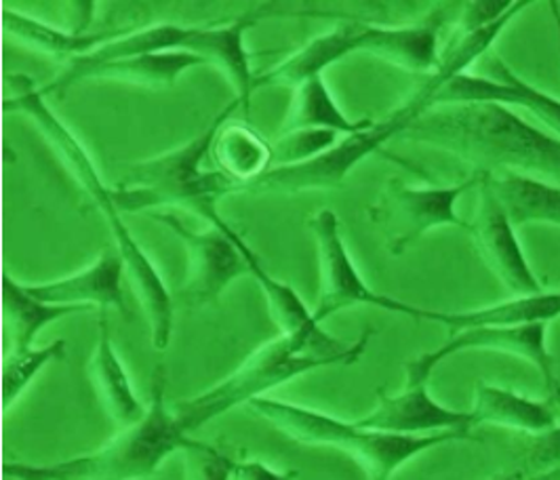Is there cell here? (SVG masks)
I'll return each instance as SVG.
<instances>
[{"instance_id":"e0dca14e","label":"cell","mask_w":560,"mask_h":480,"mask_svg":"<svg viewBox=\"0 0 560 480\" xmlns=\"http://www.w3.org/2000/svg\"><path fill=\"white\" fill-rule=\"evenodd\" d=\"M364 22H348L327 30L308 40L302 49L284 57L268 72L255 77V91L264 86H295L310 79L323 77V72L341 61L343 57L361 54L363 49Z\"/></svg>"},{"instance_id":"d6986e66","label":"cell","mask_w":560,"mask_h":480,"mask_svg":"<svg viewBox=\"0 0 560 480\" xmlns=\"http://www.w3.org/2000/svg\"><path fill=\"white\" fill-rule=\"evenodd\" d=\"M89 377L102 407L120 430L145 418L148 405H143L140 396L136 395L133 382L114 348L108 311H100L97 341L89 361Z\"/></svg>"},{"instance_id":"2e32d148","label":"cell","mask_w":560,"mask_h":480,"mask_svg":"<svg viewBox=\"0 0 560 480\" xmlns=\"http://www.w3.org/2000/svg\"><path fill=\"white\" fill-rule=\"evenodd\" d=\"M125 264L118 251L100 255L91 266L83 270L49 281V283L26 284L30 293L47 304L57 306H79V308H97L127 314L125 304Z\"/></svg>"},{"instance_id":"4dcf8cb0","label":"cell","mask_w":560,"mask_h":480,"mask_svg":"<svg viewBox=\"0 0 560 480\" xmlns=\"http://www.w3.org/2000/svg\"><path fill=\"white\" fill-rule=\"evenodd\" d=\"M523 470L529 477H539L546 472H559L560 470V424L552 430L532 436L529 452L525 455Z\"/></svg>"},{"instance_id":"4316f807","label":"cell","mask_w":560,"mask_h":480,"mask_svg":"<svg viewBox=\"0 0 560 480\" xmlns=\"http://www.w3.org/2000/svg\"><path fill=\"white\" fill-rule=\"evenodd\" d=\"M373 122L375 120L371 118L350 120L339 108L336 95L331 93L325 79L316 77L293 89V99L280 133L300 131V129H323V131H336L339 136H352L369 129Z\"/></svg>"},{"instance_id":"1f68e13d","label":"cell","mask_w":560,"mask_h":480,"mask_svg":"<svg viewBox=\"0 0 560 480\" xmlns=\"http://www.w3.org/2000/svg\"><path fill=\"white\" fill-rule=\"evenodd\" d=\"M514 2L510 0H475L464 2L462 11L457 13L455 34H472L478 30L487 28L502 20L505 13L512 9Z\"/></svg>"},{"instance_id":"e575fe53","label":"cell","mask_w":560,"mask_h":480,"mask_svg":"<svg viewBox=\"0 0 560 480\" xmlns=\"http://www.w3.org/2000/svg\"><path fill=\"white\" fill-rule=\"evenodd\" d=\"M532 480H560L559 472H546V475H539V477H533Z\"/></svg>"},{"instance_id":"8992f818","label":"cell","mask_w":560,"mask_h":480,"mask_svg":"<svg viewBox=\"0 0 560 480\" xmlns=\"http://www.w3.org/2000/svg\"><path fill=\"white\" fill-rule=\"evenodd\" d=\"M329 367L325 361L306 354L295 341L279 336L261 343L252 356L209 390L175 405V415L182 428L192 436L209 422L222 418L241 405L264 398L282 384L293 382L310 371Z\"/></svg>"},{"instance_id":"d4e9b609","label":"cell","mask_w":560,"mask_h":480,"mask_svg":"<svg viewBox=\"0 0 560 480\" xmlns=\"http://www.w3.org/2000/svg\"><path fill=\"white\" fill-rule=\"evenodd\" d=\"M89 312L79 306H57L34 297L26 284L13 281L7 272L2 274V316L4 331L11 341V352L28 350L38 333L57 320Z\"/></svg>"},{"instance_id":"836d02e7","label":"cell","mask_w":560,"mask_h":480,"mask_svg":"<svg viewBox=\"0 0 560 480\" xmlns=\"http://www.w3.org/2000/svg\"><path fill=\"white\" fill-rule=\"evenodd\" d=\"M533 477H529L523 468H514V470H505V472H498V475H493V477H489V479L485 480H532Z\"/></svg>"},{"instance_id":"8fae6325","label":"cell","mask_w":560,"mask_h":480,"mask_svg":"<svg viewBox=\"0 0 560 480\" xmlns=\"http://www.w3.org/2000/svg\"><path fill=\"white\" fill-rule=\"evenodd\" d=\"M548 323H527V325H512V327H485V329H470L451 333V338L436 350L423 352L418 359L405 365L407 375L428 377L434 373L443 361L459 352L470 350H485L510 354L532 363L539 371L546 393L552 400H560V382L557 377L555 356L548 350Z\"/></svg>"},{"instance_id":"44dd1931","label":"cell","mask_w":560,"mask_h":480,"mask_svg":"<svg viewBox=\"0 0 560 480\" xmlns=\"http://www.w3.org/2000/svg\"><path fill=\"white\" fill-rule=\"evenodd\" d=\"M2 26L9 36L28 45L34 51H40L45 56L63 61L66 66L79 57L93 54L102 45L110 43L113 38L127 32V28H106L100 32L57 28L36 17H30L22 11H11V9L2 11Z\"/></svg>"},{"instance_id":"ba28073f","label":"cell","mask_w":560,"mask_h":480,"mask_svg":"<svg viewBox=\"0 0 560 480\" xmlns=\"http://www.w3.org/2000/svg\"><path fill=\"white\" fill-rule=\"evenodd\" d=\"M482 177V171H475L464 182L447 188L409 186L402 179L393 177L377 200L366 209L369 222L382 232L386 249L393 255L405 254L434 227L470 230V224L457 215L455 204L466 192L477 190Z\"/></svg>"},{"instance_id":"4fadbf2b","label":"cell","mask_w":560,"mask_h":480,"mask_svg":"<svg viewBox=\"0 0 560 480\" xmlns=\"http://www.w3.org/2000/svg\"><path fill=\"white\" fill-rule=\"evenodd\" d=\"M428 377L405 375V388L396 395L377 390L373 411L357 420L366 430L425 436L439 432H472L470 411H455L432 398Z\"/></svg>"},{"instance_id":"ffe728a7","label":"cell","mask_w":560,"mask_h":480,"mask_svg":"<svg viewBox=\"0 0 560 480\" xmlns=\"http://www.w3.org/2000/svg\"><path fill=\"white\" fill-rule=\"evenodd\" d=\"M560 316V291L539 293L529 297H512L493 306L475 311L439 312L416 308V320L439 323L451 329V333L485 329V327H512L527 323H550Z\"/></svg>"},{"instance_id":"d6a6232c","label":"cell","mask_w":560,"mask_h":480,"mask_svg":"<svg viewBox=\"0 0 560 480\" xmlns=\"http://www.w3.org/2000/svg\"><path fill=\"white\" fill-rule=\"evenodd\" d=\"M230 480H300L298 470H277L259 459L232 461Z\"/></svg>"},{"instance_id":"f1b7e54d","label":"cell","mask_w":560,"mask_h":480,"mask_svg":"<svg viewBox=\"0 0 560 480\" xmlns=\"http://www.w3.org/2000/svg\"><path fill=\"white\" fill-rule=\"evenodd\" d=\"M341 136L336 131L323 129H300L280 133L279 140L272 143V169L275 167H293L314 161L323 152L336 145Z\"/></svg>"},{"instance_id":"277c9868","label":"cell","mask_w":560,"mask_h":480,"mask_svg":"<svg viewBox=\"0 0 560 480\" xmlns=\"http://www.w3.org/2000/svg\"><path fill=\"white\" fill-rule=\"evenodd\" d=\"M236 108H241V102L232 99L200 136L127 171L113 188L118 209L122 213H156L159 209L179 207L207 222L220 213V200L243 190L222 171L205 169L202 165L211 154L218 131Z\"/></svg>"},{"instance_id":"5bb4252c","label":"cell","mask_w":560,"mask_h":480,"mask_svg":"<svg viewBox=\"0 0 560 480\" xmlns=\"http://www.w3.org/2000/svg\"><path fill=\"white\" fill-rule=\"evenodd\" d=\"M487 72H489L487 77L464 72L451 79L447 85L436 93L434 108L447 106V104H477V102L502 104L508 108H527L552 133H557L560 140L559 97H552L550 93L529 85L493 54L487 66Z\"/></svg>"},{"instance_id":"83f0119b","label":"cell","mask_w":560,"mask_h":480,"mask_svg":"<svg viewBox=\"0 0 560 480\" xmlns=\"http://www.w3.org/2000/svg\"><path fill=\"white\" fill-rule=\"evenodd\" d=\"M66 359V341L56 339L49 346L28 348L22 352H9L2 361V409L9 411L13 402L28 390L30 384L36 375L56 363Z\"/></svg>"},{"instance_id":"ac0fdd59","label":"cell","mask_w":560,"mask_h":480,"mask_svg":"<svg viewBox=\"0 0 560 480\" xmlns=\"http://www.w3.org/2000/svg\"><path fill=\"white\" fill-rule=\"evenodd\" d=\"M255 24V17L245 15L220 26H190V36L184 51L200 56L207 63L220 68L236 91L243 113H252L255 77L252 59L245 47V34Z\"/></svg>"},{"instance_id":"9c48e42d","label":"cell","mask_w":560,"mask_h":480,"mask_svg":"<svg viewBox=\"0 0 560 480\" xmlns=\"http://www.w3.org/2000/svg\"><path fill=\"white\" fill-rule=\"evenodd\" d=\"M310 232L316 243L320 268V293L314 308L316 320L323 325L329 316L354 306H373L380 311L416 318L413 304L382 295L364 283L348 245L341 234V224L334 209H320L308 220Z\"/></svg>"},{"instance_id":"9a60e30c","label":"cell","mask_w":560,"mask_h":480,"mask_svg":"<svg viewBox=\"0 0 560 480\" xmlns=\"http://www.w3.org/2000/svg\"><path fill=\"white\" fill-rule=\"evenodd\" d=\"M448 7L439 4L421 22L405 26H364L363 51L411 74L430 77L441 63V32L447 26Z\"/></svg>"},{"instance_id":"603a6c76","label":"cell","mask_w":560,"mask_h":480,"mask_svg":"<svg viewBox=\"0 0 560 480\" xmlns=\"http://www.w3.org/2000/svg\"><path fill=\"white\" fill-rule=\"evenodd\" d=\"M487 182L514 227L560 226V186L521 173H487Z\"/></svg>"},{"instance_id":"52a82bcc","label":"cell","mask_w":560,"mask_h":480,"mask_svg":"<svg viewBox=\"0 0 560 480\" xmlns=\"http://www.w3.org/2000/svg\"><path fill=\"white\" fill-rule=\"evenodd\" d=\"M421 110L416 102L407 99L388 118L373 122L369 129H363L352 136H341L334 148L316 156L314 161L293 165V167H275L245 186V192L264 195V192H279V195H306V192H320V190H336L341 188L350 171L366 156L380 152L386 143L400 138L413 120H418Z\"/></svg>"},{"instance_id":"7a4b0ae2","label":"cell","mask_w":560,"mask_h":480,"mask_svg":"<svg viewBox=\"0 0 560 480\" xmlns=\"http://www.w3.org/2000/svg\"><path fill=\"white\" fill-rule=\"evenodd\" d=\"M443 150L482 173L560 179V140L491 102L436 106L398 138Z\"/></svg>"},{"instance_id":"484cf974","label":"cell","mask_w":560,"mask_h":480,"mask_svg":"<svg viewBox=\"0 0 560 480\" xmlns=\"http://www.w3.org/2000/svg\"><path fill=\"white\" fill-rule=\"evenodd\" d=\"M211 154L220 171L234 179L241 190L272 169V143L266 142L247 122L225 120Z\"/></svg>"},{"instance_id":"7c38bea8","label":"cell","mask_w":560,"mask_h":480,"mask_svg":"<svg viewBox=\"0 0 560 480\" xmlns=\"http://www.w3.org/2000/svg\"><path fill=\"white\" fill-rule=\"evenodd\" d=\"M477 190V215L475 222H470V234L485 266L512 293V297L544 293V286L521 247L516 227L487 182V173Z\"/></svg>"},{"instance_id":"f546056e","label":"cell","mask_w":560,"mask_h":480,"mask_svg":"<svg viewBox=\"0 0 560 480\" xmlns=\"http://www.w3.org/2000/svg\"><path fill=\"white\" fill-rule=\"evenodd\" d=\"M186 480H230L232 457L215 445L190 438L184 447Z\"/></svg>"},{"instance_id":"5b68a950","label":"cell","mask_w":560,"mask_h":480,"mask_svg":"<svg viewBox=\"0 0 560 480\" xmlns=\"http://www.w3.org/2000/svg\"><path fill=\"white\" fill-rule=\"evenodd\" d=\"M247 407L257 418L275 425L284 436L293 438L300 445L331 447L337 452L348 453L361 464L369 480H390L405 464L441 445L455 441H477L472 432H439L425 436H409L366 430L357 422H346L331 413L268 396L255 398Z\"/></svg>"},{"instance_id":"7402d4cb","label":"cell","mask_w":560,"mask_h":480,"mask_svg":"<svg viewBox=\"0 0 560 480\" xmlns=\"http://www.w3.org/2000/svg\"><path fill=\"white\" fill-rule=\"evenodd\" d=\"M472 428L500 425L525 434H544L557 425V418L546 402L529 396L516 395L502 386L480 382L475 390V405L470 409Z\"/></svg>"},{"instance_id":"30bf717a","label":"cell","mask_w":560,"mask_h":480,"mask_svg":"<svg viewBox=\"0 0 560 480\" xmlns=\"http://www.w3.org/2000/svg\"><path fill=\"white\" fill-rule=\"evenodd\" d=\"M152 218L171 230L188 251V279L182 286V295L192 306H209L218 302L236 279L249 274L247 257L232 236V224L215 213L209 230H192L175 213L156 211Z\"/></svg>"},{"instance_id":"6da1fadb","label":"cell","mask_w":560,"mask_h":480,"mask_svg":"<svg viewBox=\"0 0 560 480\" xmlns=\"http://www.w3.org/2000/svg\"><path fill=\"white\" fill-rule=\"evenodd\" d=\"M15 85L11 97L4 99L7 113H20L28 116L34 127L43 133V138L51 143V148L63 161L66 169L70 171L77 184L83 188L84 195L91 198L93 207L100 209L102 218L113 232L116 251L125 264V277L133 286L141 311L148 318L152 346L156 350H167L173 336L175 323V306L168 293L167 284L161 272L156 270L150 255L141 249L138 238L131 234L129 226L122 220V211L114 200L113 188H108L95 167L91 154L86 152L81 140L66 127V122L54 113L47 102L43 89H36L30 77H9Z\"/></svg>"},{"instance_id":"cb8c5ba5","label":"cell","mask_w":560,"mask_h":480,"mask_svg":"<svg viewBox=\"0 0 560 480\" xmlns=\"http://www.w3.org/2000/svg\"><path fill=\"white\" fill-rule=\"evenodd\" d=\"M197 66H207V61L190 51L145 54L89 68L77 79H72L70 86L79 85L83 81H116L148 89H167L175 85L184 72Z\"/></svg>"},{"instance_id":"3957f363","label":"cell","mask_w":560,"mask_h":480,"mask_svg":"<svg viewBox=\"0 0 560 480\" xmlns=\"http://www.w3.org/2000/svg\"><path fill=\"white\" fill-rule=\"evenodd\" d=\"M192 436L167 407V371L152 373L148 413L138 424L116 432L97 452L56 464L7 461L4 480H145L152 479L171 455L184 452Z\"/></svg>"}]
</instances>
